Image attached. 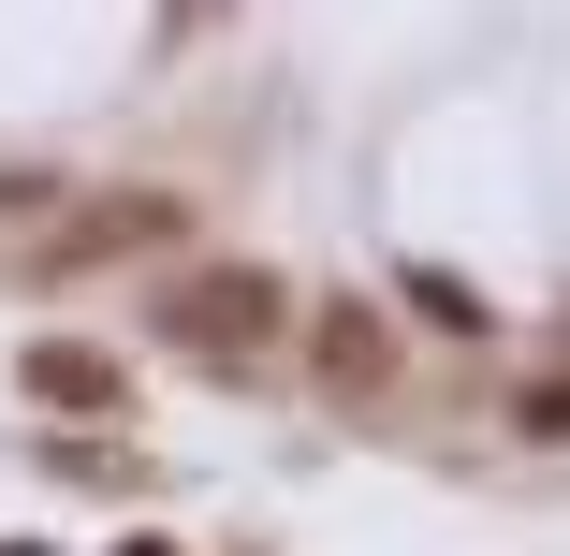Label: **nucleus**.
<instances>
[{"label": "nucleus", "mask_w": 570, "mask_h": 556, "mask_svg": "<svg viewBox=\"0 0 570 556\" xmlns=\"http://www.w3.org/2000/svg\"><path fill=\"white\" fill-rule=\"evenodd\" d=\"M161 338H176L190 367H264V352L293 338V293H278L264 264H190V279L161 293Z\"/></svg>", "instance_id": "f257e3e1"}, {"label": "nucleus", "mask_w": 570, "mask_h": 556, "mask_svg": "<svg viewBox=\"0 0 570 556\" xmlns=\"http://www.w3.org/2000/svg\"><path fill=\"white\" fill-rule=\"evenodd\" d=\"M176 235H190L176 191H118V205H88L73 235H45V264H118V250H176Z\"/></svg>", "instance_id": "f03ea898"}, {"label": "nucleus", "mask_w": 570, "mask_h": 556, "mask_svg": "<svg viewBox=\"0 0 570 556\" xmlns=\"http://www.w3.org/2000/svg\"><path fill=\"white\" fill-rule=\"evenodd\" d=\"M16 381H30L45 410H118V367H102L88 338H30V352H16Z\"/></svg>", "instance_id": "7ed1b4c3"}, {"label": "nucleus", "mask_w": 570, "mask_h": 556, "mask_svg": "<svg viewBox=\"0 0 570 556\" xmlns=\"http://www.w3.org/2000/svg\"><path fill=\"white\" fill-rule=\"evenodd\" d=\"M381 367H395L381 322H366V308H322V381H336V396H381Z\"/></svg>", "instance_id": "20e7f679"}, {"label": "nucleus", "mask_w": 570, "mask_h": 556, "mask_svg": "<svg viewBox=\"0 0 570 556\" xmlns=\"http://www.w3.org/2000/svg\"><path fill=\"white\" fill-rule=\"evenodd\" d=\"M395 293H410V308H424V322H439V338H483V322H498V308H483V293H469V279H439V264H410V279H395Z\"/></svg>", "instance_id": "39448f33"}, {"label": "nucleus", "mask_w": 570, "mask_h": 556, "mask_svg": "<svg viewBox=\"0 0 570 556\" xmlns=\"http://www.w3.org/2000/svg\"><path fill=\"white\" fill-rule=\"evenodd\" d=\"M512 439H570V381H527L512 396Z\"/></svg>", "instance_id": "423d86ee"}, {"label": "nucleus", "mask_w": 570, "mask_h": 556, "mask_svg": "<svg viewBox=\"0 0 570 556\" xmlns=\"http://www.w3.org/2000/svg\"><path fill=\"white\" fill-rule=\"evenodd\" d=\"M132 556H161V542H132Z\"/></svg>", "instance_id": "0eeeda50"}]
</instances>
